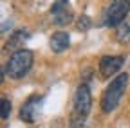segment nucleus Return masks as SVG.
Here are the masks:
<instances>
[{
  "mask_svg": "<svg viewBox=\"0 0 130 128\" xmlns=\"http://www.w3.org/2000/svg\"><path fill=\"white\" fill-rule=\"evenodd\" d=\"M32 61H35V56L29 49H20L11 54L9 61L6 63V74L11 79H20L24 78L31 67H32Z\"/></svg>",
  "mask_w": 130,
  "mask_h": 128,
  "instance_id": "f257e3e1",
  "label": "nucleus"
},
{
  "mask_svg": "<svg viewBox=\"0 0 130 128\" xmlns=\"http://www.w3.org/2000/svg\"><path fill=\"white\" fill-rule=\"evenodd\" d=\"M126 85H128V74H119L118 78H114L110 85L107 87V90L103 92V98H101V108L103 112H112L116 108L123 98V94L126 90Z\"/></svg>",
  "mask_w": 130,
  "mask_h": 128,
  "instance_id": "f03ea898",
  "label": "nucleus"
},
{
  "mask_svg": "<svg viewBox=\"0 0 130 128\" xmlns=\"http://www.w3.org/2000/svg\"><path fill=\"white\" fill-rule=\"evenodd\" d=\"M130 11V0H112V4L107 11V16H105V24L108 27H119L125 18H126V14Z\"/></svg>",
  "mask_w": 130,
  "mask_h": 128,
  "instance_id": "7ed1b4c3",
  "label": "nucleus"
},
{
  "mask_svg": "<svg viewBox=\"0 0 130 128\" xmlns=\"http://www.w3.org/2000/svg\"><path fill=\"white\" fill-rule=\"evenodd\" d=\"M90 106H92L90 88H89L87 83H81L76 88V94H74V114L87 117V114L90 112Z\"/></svg>",
  "mask_w": 130,
  "mask_h": 128,
  "instance_id": "20e7f679",
  "label": "nucleus"
},
{
  "mask_svg": "<svg viewBox=\"0 0 130 128\" xmlns=\"http://www.w3.org/2000/svg\"><path fill=\"white\" fill-rule=\"evenodd\" d=\"M123 63H125L123 56H103L100 61V72L103 78H110L123 67Z\"/></svg>",
  "mask_w": 130,
  "mask_h": 128,
  "instance_id": "39448f33",
  "label": "nucleus"
},
{
  "mask_svg": "<svg viewBox=\"0 0 130 128\" xmlns=\"http://www.w3.org/2000/svg\"><path fill=\"white\" fill-rule=\"evenodd\" d=\"M53 22L56 25H67L72 22V11L65 6V0H58L53 6Z\"/></svg>",
  "mask_w": 130,
  "mask_h": 128,
  "instance_id": "423d86ee",
  "label": "nucleus"
},
{
  "mask_svg": "<svg viewBox=\"0 0 130 128\" xmlns=\"http://www.w3.org/2000/svg\"><path fill=\"white\" fill-rule=\"evenodd\" d=\"M40 103H42V96H31V98L24 103L22 110H20L22 121H25V123H35V117H36V112H38Z\"/></svg>",
  "mask_w": 130,
  "mask_h": 128,
  "instance_id": "0eeeda50",
  "label": "nucleus"
},
{
  "mask_svg": "<svg viewBox=\"0 0 130 128\" xmlns=\"http://www.w3.org/2000/svg\"><path fill=\"white\" fill-rule=\"evenodd\" d=\"M69 43H71V36L69 33H65V31H58V33H54L51 36V42H49V45H51L53 52H63L69 49Z\"/></svg>",
  "mask_w": 130,
  "mask_h": 128,
  "instance_id": "6e6552de",
  "label": "nucleus"
},
{
  "mask_svg": "<svg viewBox=\"0 0 130 128\" xmlns=\"http://www.w3.org/2000/svg\"><path fill=\"white\" fill-rule=\"evenodd\" d=\"M29 38V31H16L14 34H11V38L7 40L6 43V49H11V51H20L22 49V43Z\"/></svg>",
  "mask_w": 130,
  "mask_h": 128,
  "instance_id": "1a4fd4ad",
  "label": "nucleus"
},
{
  "mask_svg": "<svg viewBox=\"0 0 130 128\" xmlns=\"http://www.w3.org/2000/svg\"><path fill=\"white\" fill-rule=\"evenodd\" d=\"M116 40L119 43H128L130 42V24L128 22H123L116 29Z\"/></svg>",
  "mask_w": 130,
  "mask_h": 128,
  "instance_id": "9d476101",
  "label": "nucleus"
},
{
  "mask_svg": "<svg viewBox=\"0 0 130 128\" xmlns=\"http://www.w3.org/2000/svg\"><path fill=\"white\" fill-rule=\"evenodd\" d=\"M69 128H85V116H78V114H74V112H72Z\"/></svg>",
  "mask_w": 130,
  "mask_h": 128,
  "instance_id": "9b49d317",
  "label": "nucleus"
},
{
  "mask_svg": "<svg viewBox=\"0 0 130 128\" xmlns=\"http://www.w3.org/2000/svg\"><path fill=\"white\" fill-rule=\"evenodd\" d=\"M90 25H92V22H90V18L87 16V14L79 16V18H78V22H76L78 31H89V29H90Z\"/></svg>",
  "mask_w": 130,
  "mask_h": 128,
  "instance_id": "f8f14e48",
  "label": "nucleus"
},
{
  "mask_svg": "<svg viewBox=\"0 0 130 128\" xmlns=\"http://www.w3.org/2000/svg\"><path fill=\"white\" fill-rule=\"evenodd\" d=\"M11 114V101L9 99H2V119H7Z\"/></svg>",
  "mask_w": 130,
  "mask_h": 128,
  "instance_id": "ddd939ff",
  "label": "nucleus"
}]
</instances>
